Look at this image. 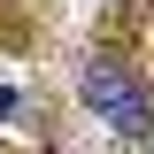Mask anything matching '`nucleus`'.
I'll list each match as a JSON object with an SVG mask.
<instances>
[{
  "instance_id": "nucleus-1",
  "label": "nucleus",
  "mask_w": 154,
  "mask_h": 154,
  "mask_svg": "<svg viewBox=\"0 0 154 154\" xmlns=\"http://www.w3.org/2000/svg\"><path fill=\"white\" fill-rule=\"evenodd\" d=\"M77 93H85V108H93L108 131H123V139H146L154 108H146V85H139L131 69H116V62H85Z\"/></svg>"
},
{
  "instance_id": "nucleus-2",
  "label": "nucleus",
  "mask_w": 154,
  "mask_h": 154,
  "mask_svg": "<svg viewBox=\"0 0 154 154\" xmlns=\"http://www.w3.org/2000/svg\"><path fill=\"white\" fill-rule=\"evenodd\" d=\"M8 116H16V93H8V85H0V123H8Z\"/></svg>"
}]
</instances>
